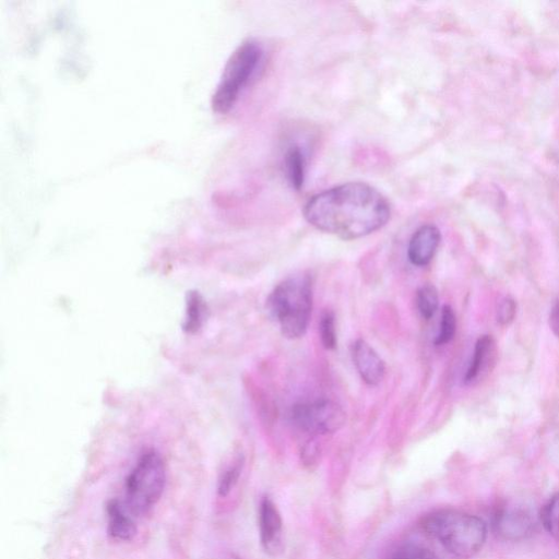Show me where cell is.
<instances>
[{
  "instance_id": "cell-1",
  "label": "cell",
  "mask_w": 559,
  "mask_h": 559,
  "mask_svg": "<svg viewBox=\"0 0 559 559\" xmlns=\"http://www.w3.org/2000/svg\"><path fill=\"white\" fill-rule=\"evenodd\" d=\"M390 214L386 199L364 182H347L324 190L310 198L304 207L309 224L344 240L380 229Z\"/></svg>"
},
{
  "instance_id": "cell-2",
  "label": "cell",
  "mask_w": 559,
  "mask_h": 559,
  "mask_svg": "<svg viewBox=\"0 0 559 559\" xmlns=\"http://www.w3.org/2000/svg\"><path fill=\"white\" fill-rule=\"evenodd\" d=\"M421 527L444 550L460 559L477 555L487 537V527L480 518L455 509H441L427 514Z\"/></svg>"
},
{
  "instance_id": "cell-3",
  "label": "cell",
  "mask_w": 559,
  "mask_h": 559,
  "mask_svg": "<svg viewBox=\"0 0 559 559\" xmlns=\"http://www.w3.org/2000/svg\"><path fill=\"white\" fill-rule=\"evenodd\" d=\"M266 307L285 337H301L307 331L312 311L311 277L299 274L284 280L270 294Z\"/></svg>"
},
{
  "instance_id": "cell-4",
  "label": "cell",
  "mask_w": 559,
  "mask_h": 559,
  "mask_svg": "<svg viewBox=\"0 0 559 559\" xmlns=\"http://www.w3.org/2000/svg\"><path fill=\"white\" fill-rule=\"evenodd\" d=\"M263 56L262 47L254 39L239 44L228 57L212 96V107L217 112L228 111L241 90L253 75Z\"/></svg>"
},
{
  "instance_id": "cell-5",
  "label": "cell",
  "mask_w": 559,
  "mask_h": 559,
  "mask_svg": "<svg viewBox=\"0 0 559 559\" xmlns=\"http://www.w3.org/2000/svg\"><path fill=\"white\" fill-rule=\"evenodd\" d=\"M166 483L165 464L156 451H146L138 460L126 481L127 509L142 514L160 499Z\"/></svg>"
},
{
  "instance_id": "cell-6",
  "label": "cell",
  "mask_w": 559,
  "mask_h": 559,
  "mask_svg": "<svg viewBox=\"0 0 559 559\" xmlns=\"http://www.w3.org/2000/svg\"><path fill=\"white\" fill-rule=\"evenodd\" d=\"M345 412L335 402L320 399L300 402L290 409V420L300 430L311 435H326L345 424Z\"/></svg>"
},
{
  "instance_id": "cell-7",
  "label": "cell",
  "mask_w": 559,
  "mask_h": 559,
  "mask_svg": "<svg viewBox=\"0 0 559 559\" xmlns=\"http://www.w3.org/2000/svg\"><path fill=\"white\" fill-rule=\"evenodd\" d=\"M258 523L264 551L271 556L280 555L284 550L283 520L278 508L269 497L260 502Z\"/></svg>"
},
{
  "instance_id": "cell-8",
  "label": "cell",
  "mask_w": 559,
  "mask_h": 559,
  "mask_svg": "<svg viewBox=\"0 0 559 559\" xmlns=\"http://www.w3.org/2000/svg\"><path fill=\"white\" fill-rule=\"evenodd\" d=\"M493 527L501 537L510 540L528 536L535 527L532 514L521 507H503L493 516Z\"/></svg>"
},
{
  "instance_id": "cell-9",
  "label": "cell",
  "mask_w": 559,
  "mask_h": 559,
  "mask_svg": "<svg viewBox=\"0 0 559 559\" xmlns=\"http://www.w3.org/2000/svg\"><path fill=\"white\" fill-rule=\"evenodd\" d=\"M352 356L359 376L367 384L376 385L381 382L385 366L373 347L359 338L353 344Z\"/></svg>"
},
{
  "instance_id": "cell-10",
  "label": "cell",
  "mask_w": 559,
  "mask_h": 559,
  "mask_svg": "<svg viewBox=\"0 0 559 559\" xmlns=\"http://www.w3.org/2000/svg\"><path fill=\"white\" fill-rule=\"evenodd\" d=\"M441 234L437 226L427 224L420 226L412 236L407 257L412 264L425 266L432 260L439 243Z\"/></svg>"
},
{
  "instance_id": "cell-11",
  "label": "cell",
  "mask_w": 559,
  "mask_h": 559,
  "mask_svg": "<svg viewBox=\"0 0 559 559\" xmlns=\"http://www.w3.org/2000/svg\"><path fill=\"white\" fill-rule=\"evenodd\" d=\"M496 343L491 335H481L475 343L469 365L464 374V383L475 382L481 374L491 369L495 361Z\"/></svg>"
},
{
  "instance_id": "cell-12",
  "label": "cell",
  "mask_w": 559,
  "mask_h": 559,
  "mask_svg": "<svg viewBox=\"0 0 559 559\" xmlns=\"http://www.w3.org/2000/svg\"><path fill=\"white\" fill-rule=\"evenodd\" d=\"M106 511L109 536L119 542L131 540L136 534V525L126 504L118 500H111L108 502Z\"/></svg>"
},
{
  "instance_id": "cell-13",
  "label": "cell",
  "mask_w": 559,
  "mask_h": 559,
  "mask_svg": "<svg viewBox=\"0 0 559 559\" xmlns=\"http://www.w3.org/2000/svg\"><path fill=\"white\" fill-rule=\"evenodd\" d=\"M284 168L290 186L300 190L305 181L306 157L300 146L290 145L284 154Z\"/></svg>"
},
{
  "instance_id": "cell-14",
  "label": "cell",
  "mask_w": 559,
  "mask_h": 559,
  "mask_svg": "<svg viewBox=\"0 0 559 559\" xmlns=\"http://www.w3.org/2000/svg\"><path fill=\"white\" fill-rule=\"evenodd\" d=\"M416 305L424 319L429 320L433 317L439 306L437 288L431 284L419 287L416 294Z\"/></svg>"
},
{
  "instance_id": "cell-15",
  "label": "cell",
  "mask_w": 559,
  "mask_h": 559,
  "mask_svg": "<svg viewBox=\"0 0 559 559\" xmlns=\"http://www.w3.org/2000/svg\"><path fill=\"white\" fill-rule=\"evenodd\" d=\"M540 521L548 534L559 543V492L551 496L543 507Z\"/></svg>"
},
{
  "instance_id": "cell-16",
  "label": "cell",
  "mask_w": 559,
  "mask_h": 559,
  "mask_svg": "<svg viewBox=\"0 0 559 559\" xmlns=\"http://www.w3.org/2000/svg\"><path fill=\"white\" fill-rule=\"evenodd\" d=\"M456 330V318L453 309L445 305L441 310L439 332L435 338V345H445L452 341Z\"/></svg>"
},
{
  "instance_id": "cell-17",
  "label": "cell",
  "mask_w": 559,
  "mask_h": 559,
  "mask_svg": "<svg viewBox=\"0 0 559 559\" xmlns=\"http://www.w3.org/2000/svg\"><path fill=\"white\" fill-rule=\"evenodd\" d=\"M243 466V459L238 456L225 471L221 474L217 484V493L219 497H226L237 484Z\"/></svg>"
},
{
  "instance_id": "cell-18",
  "label": "cell",
  "mask_w": 559,
  "mask_h": 559,
  "mask_svg": "<svg viewBox=\"0 0 559 559\" xmlns=\"http://www.w3.org/2000/svg\"><path fill=\"white\" fill-rule=\"evenodd\" d=\"M319 331L322 345L326 349H334L336 346L335 317L330 310H325L320 319Z\"/></svg>"
},
{
  "instance_id": "cell-19",
  "label": "cell",
  "mask_w": 559,
  "mask_h": 559,
  "mask_svg": "<svg viewBox=\"0 0 559 559\" xmlns=\"http://www.w3.org/2000/svg\"><path fill=\"white\" fill-rule=\"evenodd\" d=\"M390 559H439L432 551L415 544L400 546Z\"/></svg>"
},
{
  "instance_id": "cell-20",
  "label": "cell",
  "mask_w": 559,
  "mask_h": 559,
  "mask_svg": "<svg viewBox=\"0 0 559 559\" xmlns=\"http://www.w3.org/2000/svg\"><path fill=\"white\" fill-rule=\"evenodd\" d=\"M204 304L197 293H192L188 300L186 329L193 331L204 318Z\"/></svg>"
},
{
  "instance_id": "cell-21",
  "label": "cell",
  "mask_w": 559,
  "mask_h": 559,
  "mask_svg": "<svg viewBox=\"0 0 559 559\" xmlns=\"http://www.w3.org/2000/svg\"><path fill=\"white\" fill-rule=\"evenodd\" d=\"M516 313V302L514 299L507 297L503 298L497 309V321L501 325L510 324Z\"/></svg>"
},
{
  "instance_id": "cell-22",
  "label": "cell",
  "mask_w": 559,
  "mask_h": 559,
  "mask_svg": "<svg viewBox=\"0 0 559 559\" xmlns=\"http://www.w3.org/2000/svg\"><path fill=\"white\" fill-rule=\"evenodd\" d=\"M549 325L554 334L559 337V299L555 302L550 310Z\"/></svg>"
}]
</instances>
